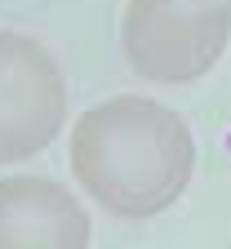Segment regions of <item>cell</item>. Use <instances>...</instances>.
Returning <instances> with one entry per match:
<instances>
[{
    "label": "cell",
    "instance_id": "obj_1",
    "mask_svg": "<svg viewBox=\"0 0 231 249\" xmlns=\"http://www.w3.org/2000/svg\"><path fill=\"white\" fill-rule=\"evenodd\" d=\"M71 178L116 218H151L191 182L195 138L187 120L142 93L93 103L71 124Z\"/></svg>",
    "mask_w": 231,
    "mask_h": 249
},
{
    "label": "cell",
    "instance_id": "obj_2",
    "mask_svg": "<svg viewBox=\"0 0 231 249\" xmlns=\"http://www.w3.org/2000/svg\"><path fill=\"white\" fill-rule=\"evenodd\" d=\"M231 40V5L200 0H129L120 14V49L142 80L187 85L213 71Z\"/></svg>",
    "mask_w": 231,
    "mask_h": 249
},
{
    "label": "cell",
    "instance_id": "obj_3",
    "mask_svg": "<svg viewBox=\"0 0 231 249\" xmlns=\"http://www.w3.org/2000/svg\"><path fill=\"white\" fill-rule=\"evenodd\" d=\"M67 120V85L40 40L0 31V165L45 151Z\"/></svg>",
    "mask_w": 231,
    "mask_h": 249
},
{
    "label": "cell",
    "instance_id": "obj_4",
    "mask_svg": "<svg viewBox=\"0 0 231 249\" xmlns=\"http://www.w3.org/2000/svg\"><path fill=\"white\" fill-rule=\"evenodd\" d=\"M0 249H89V213L53 178H0Z\"/></svg>",
    "mask_w": 231,
    "mask_h": 249
},
{
    "label": "cell",
    "instance_id": "obj_5",
    "mask_svg": "<svg viewBox=\"0 0 231 249\" xmlns=\"http://www.w3.org/2000/svg\"><path fill=\"white\" fill-rule=\"evenodd\" d=\"M200 5H227V0H200Z\"/></svg>",
    "mask_w": 231,
    "mask_h": 249
}]
</instances>
